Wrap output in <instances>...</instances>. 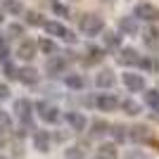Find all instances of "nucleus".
<instances>
[{
    "instance_id": "nucleus-13",
    "label": "nucleus",
    "mask_w": 159,
    "mask_h": 159,
    "mask_svg": "<svg viewBox=\"0 0 159 159\" xmlns=\"http://www.w3.org/2000/svg\"><path fill=\"white\" fill-rule=\"evenodd\" d=\"M64 119H66V124L71 126V131H76V133L86 131V126H88L86 116H83L81 112H66V114H64Z\"/></svg>"
},
{
    "instance_id": "nucleus-16",
    "label": "nucleus",
    "mask_w": 159,
    "mask_h": 159,
    "mask_svg": "<svg viewBox=\"0 0 159 159\" xmlns=\"http://www.w3.org/2000/svg\"><path fill=\"white\" fill-rule=\"evenodd\" d=\"M114 83H116V76H114L112 69H102L95 76V86L98 88H114Z\"/></svg>"
},
{
    "instance_id": "nucleus-39",
    "label": "nucleus",
    "mask_w": 159,
    "mask_h": 159,
    "mask_svg": "<svg viewBox=\"0 0 159 159\" xmlns=\"http://www.w3.org/2000/svg\"><path fill=\"white\" fill-rule=\"evenodd\" d=\"M105 2H112V0H105Z\"/></svg>"
},
{
    "instance_id": "nucleus-26",
    "label": "nucleus",
    "mask_w": 159,
    "mask_h": 159,
    "mask_svg": "<svg viewBox=\"0 0 159 159\" xmlns=\"http://www.w3.org/2000/svg\"><path fill=\"white\" fill-rule=\"evenodd\" d=\"M109 133H112V138L116 140V143H124V140L128 138V128H126V126H121V124H114Z\"/></svg>"
},
{
    "instance_id": "nucleus-31",
    "label": "nucleus",
    "mask_w": 159,
    "mask_h": 159,
    "mask_svg": "<svg viewBox=\"0 0 159 159\" xmlns=\"http://www.w3.org/2000/svg\"><path fill=\"white\" fill-rule=\"evenodd\" d=\"M7 33H10V38H21V36H24V26H21V24H10V26H7Z\"/></svg>"
},
{
    "instance_id": "nucleus-40",
    "label": "nucleus",
    "mask_w": 159,
    "mask_h": 159,
    "mask_svg": "<svg viewBox=\"0 0 159 159\" xmlns=\"http://www.w3.org/2000/svg\"><path fill=\"white\" fill-rule=\"evenodd\" d=\"M0 159H7V157H0Z\"/></svg>"
},
{
    "instance_id": "nucleus-38",
    "label": "nucleus",
    "mask_w": 159,
    "mask_h": 159,
    "mask_svg": "<svg viewBox=\"0 0 159 159\" xmlns=\"http://www.w3.org/2000/svg\"><path fill=\"white\" fill-rule=\"evenodd\" d=\"M2 19H5V14H2V12H0V21H2Z\"/></svg>"
},
{
    "instance_id": "nucleus-33",
    "label": "nucleus",
    "mask_w": 159,
    "mask_h": 159,
    "mask_svg": "<svg viewBox=\"0 0 159 159\" xmlns=\"http://www.w3.org/2000/svg\"><path fill=\"white\" fill-rule=\"evenodd\" d=\"M138 66H140V69H145V71H154V69H157V64H154V62L150 60V57H143V55H140Z\"/></svg>"
},
{
    "instance_id": "nucleus-9",
    "label": "nucleus",
    "mask_w": 159,
    "mask_h": 159,
    "mask_svg": "<svg viewBox=\"0 0 159 159\" xmlns=\"http://www.w3.org/2000/svg\"><path fill=\"white\" fill-rule=\"evenodd\" d=\"M143 43H145L147 50H152V52H157L159 50V29L157 26H145V31H143Z\"/></svg>"
},
{
    "instance_id": "nucleus-22",
    "label": "nucleus",
    "mask_w": 159,
    "mask_h": 159,
    "mask_svg": "<svg viewBox=\"0 0 159 159\" xmlns=\"http://www.w3.org/2000/svg\"><path fill=\"white\" fill-rule=\"evenodd\" d=\"M119 157V152H116V145H112V143H107V145H100L98 150V159H116Z\"/></svg>"
},
{
    "instance_id": "nucleus-3",
    "label": "nucleus",
    "mask_w": 159,
    "mask_h": 159,
    "mask_svg": "<svg viewBox=\"0 0 159 159\" xmlns=\"http://www.w3.org/2000/svg\"><path fill=\"white\" fill-rule=\"evenodd\" d=\"M43 29H45L50 36H55V38H62V40H66V43H76L74 31L66 29L64 24H60V21H43Z\"/></svg>"
},
{
    "instance_id": "nucleus-6",
    "label": "nucleus",
    "mask_w": 159,
    "mask_h": 159,
    "mask_svg": "<svg viewBox=\"0 0 159 159\" xmlns=\"http://www.w3.org/2000/svg\"><path fill=\"white\" fill-rule=\"evenodd\" d=\"M36 52H38V43L31 40V38H24L19 43V48H17V57L24 60V62H31L33 57H36Z\"/></svg>"
},
{
    "instance_id": "nucleus-19",
    "label": "nucleus",
    "mask_w": 159,
    "mask_h": 159,
    "mask_svg": "<svg viewBox=\"0 0 159 159\" xmlns=\"http://www.w3.org/2000/svg\"><path fill=\"white\" fill-rule=\"evenodd\" d=\"M128 138L135 140V143H147V140H150V128L143 126V124H138V126L128 128Z\"/></svg>"
},
{
    "instance_id": "nucleus-14",
    "label": "nucleus",
    "mask_w": 159,
    "mask_h": 159,
    "mask_svg": "<svg viewBox=\"0 0 159 159\" xmlns=\"http://www.w3.org/2000/svg\"><path fill=\"white\" fill-rule=\"evenodd\" d=\"M95 107H98L100 112H114V109L119 107V100L114 98V95L102 93V95H98V100H95Z\"/></svg>"
},
{
    "instance_id": "nucleus-15",
    "label": "nucleus",
    "mask_w": 159,
    "mask_h": 159,
    "mask_svg": "<svg viewBox=\"0 0 159 159\" xmlns=\"http://www.w3.org/2000/svg\"><path fill=\"white\" fill-rule=\"evenodd\" d=\"M116 26H119V33H124V36H135L138 33V19L135 17H121Z\"/></svg>"
},
{
    "instance_id": "nucleus-34",
    "label": "nucleus",
    "mask_w": 159,
    "mask_h": 159,
    "mask_svg": "<svg viewBox=\"0 0 159 159\" xmlns=\"http://www.w3.org/2000/svg\"><path fill=\"white\" fill-rule=\"evenodd\" d=\"M12 126V119H10V114L5 109H0V128H10Z\"/></svg>"
},
{
    "instance_id": "nucleus-18",
    "label": "nucleus",
    "mask_w": 159,
    "mask_h": 159,
    "mask_svg": "<svg viewBox=\"0 0 159 159\" xmlns=\"http://www.w3.org/2000/svg\"><path fill=\"white\" fill-rule=\"evenodd\" d=\"M33 145L38 152H48L50 150V133L48 131H33Z\"/></svg>"
},
{
    "instance_id": "nucleus-11",
    "label": "nucleus",
    "mask_w": 159,
    "mask_h": 159,
    "mask_svg": "<svg viewBox=\"0 0 159 159\" xmlns=\"http://www.w3.org/2000/svg\"><path fill=\"white\" fill-rule=\"evenodd\" d=\"M105 60V48H98V45H88L86 48V55H83V64L93 66V64H100Z\"/></svg>"
},
{
    "instance_id": "nucleus-29",
    "label": "nucleus",
    "mask_w": 159,
    "mask_h": 159,
    "mask_svg": "<svg viewBox=\"0 0 159 159\" xmlns=\"http://www.w3.org/2000/svg\"><path fill=\"white\" fill-rule=\"evenodd\" d=\"M7 60H10V45H7V40L0 36V64L7 62Z\"/></svg>"
},
{
    "instance_id": "nucleus-7",
    "label": "nucleus",
    "mask_w": 159,
    "mask_h": 159,
    "mask_svg": "<svg viewBox=\"0 0 159 159\" xmlns=\"http://www.w3.org/2000/svg\"><path fill=\"white\" fill-rule=\"evenodd\" d=\"M116 62H119L121 66H138L140 55H138L135 48H121L119 55H116Z\"/></svg>"
},
{
    "instance_id": "nucleus-23",
    "label": "nucleus",
    "mask_w": 159,
    "mask_h": 159,
    "mask_svg": "<svg viewBox=\"0 0 159 159\" xmlns=\"http://www.w3.org/2000/svg\"><path fill=\"white\" fill-rule=\"evenodd\" d=\"M2 10H5L7 14H24V5H21L19 0H2Z\"/></svg>"
},
{
    "instance_id": "nucleus-30",
    "label": "nucleus",
    "mask_w": 159,
    "mask_h": 159,
    "mask_svg": "<svg viewBox=\"0 0 159 159\" xmlns=\"http://www.w3.org/2000/svg\"><path fill=\"white\" fill-rule=\"evenodd\" d=\"M2 71H5V76H7V79H17V71H19V69H17V66H14L12 62L7 60V62H2Z\"/></svg>"
},
{
    "instance_id": "nucleus-10",
    "label": "nucleus",
    "mask_w": 159,
    "mask_h": 159,
    "mask_svg": "<svg viewBox=\"0 0 159 159\" xmlns=\"http://www.w3.org/2000/svg\"><path fill=\"white\" fill-rule=\"evenodd\" d=\"M45 71L50 74V76H60V74H64V71H66V60H64V57H60V55L48 57V62H45Z\"/></svg>"
},
{
    "instance_id": "nucleus-24",
    "label": "nucleus",
    "mask_w": 159,
    "mask_h": 159,
    "mask_svg": "<svg viewBox=\"0 0 159 159\" xmlns=\"http://www.w3.org/2000/svg\"><path fill=\"white\" fill-rule=\"evenodd\" d=\"M143 98H145V105H147V107L159 109V90H157V88H150V90H145V93H143Z\"/></svg>"
},
{
    "instance_id": "nucleus-37",
    "label": "nucleus",
    "mask_w": 159,
    "mask_h": 159,
    "mask_svg": "<svg viewBox=\"0 0 159 159\" xmlns=\"http://www.w3.org/2000/svg\"><path fill=\"white\" fill-rule=\"evenodd\" d=\"M2 133H5V131H2V128H0V143H2Z\"/></svg>"
},
{
    "instance_id": "nucleus-28",
    "label": "nucleus",
    "mask_w": 159,
    "mask_h": 159,
    "mask_svg": "<svg viewBox=\"0 0 159 159\" xmlns=\"http://www.w3.org/2000/svg\"><path fill=\"white\" fill-rule=\"evenodd\" d=\"M24 14H26V24L29 26H43V21H45L38 12H24Z\"/></svg>"
},
{
    "instance_id": "nucleus-36",
    "label": "nucleus",
    "mask_w": 159,
    "mask_h": 159,
    "mask_svg": "<svg viewBox=\"0 0 159 159\" xmlns=\"http://www.w3.org/2000/svg\"><path fill=\"white\" fill-rule=\"evenodd\" d=\"M66 157H79V147H69V150H66Z\"/></svg>"
},
{
    "instance_id": "nucleus-35",
    "label": "nucleus",
    "mask_w": 159,
    "mask_h": 159,
    "mask_svg": "<svg viewBox=\"0 0 159 159\" xmlns=\"http://www.w3.org/2000/svg\"><path fill=\"white\" fill-rule=\"evenodd\" d=\"M5 98H10V88L5 83H0V100H5Z\"/></svg>"
},
{
    "instance_id": "nucleus-32",
    "label": "nucleus",
    "mask_w": 159,
    "mask_h": 159,
    "mask_svg": "<svg viewBox=\"0 0 159 159\" xmlns=\"http://www.w3.org/2000/svg\"><path fill=\"white\" fill-rule=\"evenodd\" d=\"M52 2V12L57 14V17H69V7H64L62 2H57V0H50Z\"/></svg>"
},
{
    "instance_id": "nucleus-20",
    "label": "nucleus",
    "mask_w": 159,
    "mask_h": 159,
    "mask_svg": "<svg viewBox=\"0 0 159 159\" xmlns=\"http://www.w3.org/2000/svg\"><path fill=\"white\" fill-rule=\"evenodd\" d=\"M38 50H40L43 55H48V57L60 55V48H57V43H55L52 38H40V40H38Z\"/></svg>"
},
{
    "instance_id": "nucleus-5",
    "label": "nucleus",
    "mask_w": 159,
    "mask_h": 159,
    "mask_svg": "<svg viewBox=\"0 0 159 159\" xmlns=\"http://www.w3.org/2000/svg\"><path fill=\"white\" fill-rule=\"evenodd\" d=\"M133 17L145 21H159V7H154L152 2H138L133 10Z\"/></svg>"
},
{
    "instance_id": "nucleus-1",
    "label": "nucleus",
    "mask_w": 159,
    "mask_h": 159,
    "mask_svg": "<svg viewBox=\"0 0 159 159\" xmlns=\"http://www.w3.org/2000/svg\"><path fill=\"white\" fill-rule=\"evenodd\" d=\"M79 29H81L83 36L93 38V36H100V33L105 31V19L100 14H83L81 21H79Z\"/></svg>"
},
{
    "instance_id": "nucleus-17",
    "label": "nucleus",
    "mask_w": 159,
    "mask_h": 159,
    "mask_svg": "<svg viewBox=\"0 0 159 159\" xmlns=\"http://www.w3.org/2000/svg\"><path fill=\"white\" fill-rule=\"evenodd\" d=\"M102 43H105V52H107V50H121V33H116V31H105Z\"/></svg>"
},
{
    "instance_id": "nucleus-12",
    "label": "nucleus",
    "mask_w": 159,
    "mask_h": 159,
    "mask_svg": "<svg viewBox=\"0 0 159 159\" xmlns=\"http://www.w3.org/2000/svg\"><path fill=\"white\" fill-rule=\"evenodd\" d=\"M17 81H21L24 86H36L40 81V76H38V71H36L33 66H21L19 71H17Z\"/></svg>"
},
{
    "instance_id": "nucleus-25",
    "label": "nucleus",
    "mask_w": 159,
    "mask_h": 159,
    "mask_svg": "<svg viewBox=\"0 0 159 159\" xmlns=\"http://www.w3.org/2000/svg\"><path fill=\"white\" fill-rule=\"evenodd\" d=\"M121 109H124L128 116H138L140 114V105L135 102V100H131V98H126L124 102H121Z\"/></svg>"
},
{
    "instance_id": "nucleus-8",
    "label": "nucleus",
    "mask_w": 159,
    "mask_h": 159,
    "mask_svg": "<svg viewBox=\"0 0 159 159\" xmlns=\"http://www.w3.org/2000/svg\"><path fill=\"white\" fill-rule=\"evenodd\" d=\"M124 86H126L131 93H143V90H145V79H143L140 74L126 71L124 74Z\"/></svg>"
},
{
    "instance_id": "nucleus-2",
    "label": "nucleus",
    "mask_w": 159,
    "mask_h": 159,
    "mask_svg": "<svg viewBox=\"0 0 159 159\" xmlns=\"http://www.w3.org/2000/svg\"><path fill=\"white\" fill-rule=\"evenodd\" d=\"M31 112H33L31 100H26V98H19L17 102H14V114L19 116L21 126H24V128H31V131H36V128H33V121H31Z\"/></svg>"
},
{
    "instance_id": "nucleus-21",
    "label": "nucleus",
    "mask_w": 159,
    "mask_h": 159,
    "mask_svg": "<svg viewBox=\"0 0 159 159\" xmlns=\"http://www.w3.org/2000/svg\"><path fill=\"white\" fill-rule=\"evenodd\" d=\"M64 83L69 88H74V90H83V88H86V79L79 76V74H66V76H64Z\"/></svg>"
},
{
    "instance_id": "nucleus-4",
    "label": "nucleus",
    "mask_w": 159,
    "mask_h": 159,
    "mask_svg": "<svg viewBox=\"0 0 159 159\" xmlns=\"http://www.w3.org/2000/svg\"><path fill=\"white\" fill-rule=\"evenodd\" d=\"M33 109H36V112H38V116H40L43 121H48V124H57V121H60V109H57L55 105H50L48 100L36 102V105H33Z\"/></svg>"
},
{
    "instance_id": "nucleus-27",
    "label": "nucleus",
    "mask_w": 159,
    "mask_h": 159,
    "mask_svg": "<svg viewBox=\"0 0 159 159\" xmlns=\"http://www.w3.org/2000/svg\"><path fill=\"white\" fill-rule=\"evenodd\" d=\"M109 128H112V126H109L107 121H102V119H95L93 124H90V133H93V135H105Z\"/></svg>"
}]
</instances>
